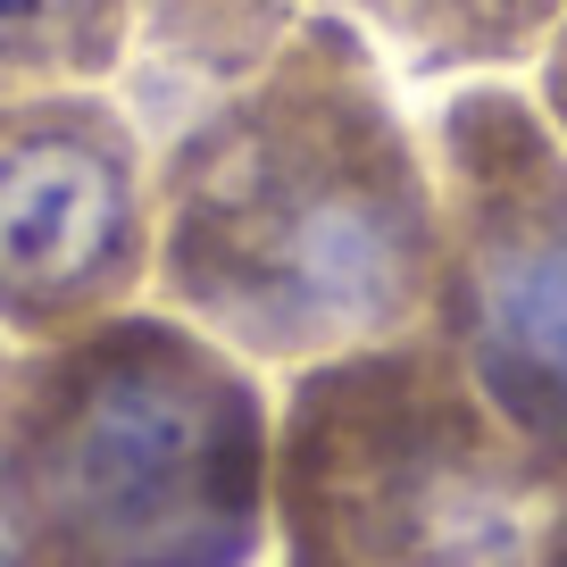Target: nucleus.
<instances>
[{
    "instance_id": "f257e3e1",
    "label": "nucleus",
    "mask_w": 567,
    "mask_h": 567,
    "mask_svg": "<svg viewBox=\"0 0 567 567\" xmlns=\"http://www.w3.org/2000/svg\"><path fill=\"white\" fill-rule=\"evenodd\" d=\"M434 276V151L342 9H309L151 159V301L259 375L417 334Z\"/></svg>"
},
{
    "instance_id": "f03ea898",
    "label": "nucleus",
    "mask_w": 567,
    "mask_h": 567,
    "mask_svg": "<svg viewBox=\"0 0 567 567\" xmlns=\"http://www.w3.org/2000/svg\"><path fill=\"white\" fill-rule=\"evenodd\" d=\"M276 375L134 301L0 375L25 567H267Z\"/></svg>"
},
{
    "instance_id": "7ed1b4c3",
    "label": "nucleus",
    "mask_w": 567,
    "mask_h": 567,
    "mask_svg": "<svg viewBox=\"0 0 567 567\" xmlns=\"http://www.w3.org/2000/svg\"><path fill=\"white\" fill-rule=\"evenodd\" d=\"M267 567H567V501L417 326L276 375Z\"/></svg>"
},
{
    "instance_id": "20e7f679",
    "label": "nucleus",
    "mask_w": 567,
    "mask_h": 567,
    "mask_svg": "<svg viewBox=\"0 0 567 567\" xmlns=\"http://www.w3.org/2000/svg\"><path fill=\"white\" fill-rule=\"evenodd\" d=\"M425 151L443 184V276L425 326L567 501V151L509 75L451 92Z\"/></svg>"
},
{
    "instance_id": "39448f33",
    "label": "nucleus",
    "mask_w": 567,
    "mask_h": 567,
    "mask_svg": "<svg viewBox=\"0 0 567 567\" xmlns=\"http://www.w3.org/2000/svg\"><path fill=\"white\" fill-rule=\"evenodd\" d=\"M151 301V151L101 92H0V342Z\"/></svg>"
},
{
    "instance_id": "423d86ee",
    "label": "nucleus",
    "mask_w": 567,
    "mask_h": 567,
    "mask_svg": "<svg viewBox=\"0 0 567 567\" xmlns=\"http://www.w3.org/2000/svg\"><path fill=\"white\" fill-rule=\"evenodd\" d=\"M409 75H517L550 51L567 0H334Z\"/></svg>"
},
{
    "instance_id": "0eeeda50",
    "label": "nucleus",
    "mask_w": 567,
    "mask_h": 567,
    "mask_svg": "<svg viewBox=\"0 0 567 567\" xmlns=\"http://www.w3.org/2000/svg\"><path fill=\"white\" fill-rule=\"evenodd\" d=\"M142 51V0H0V92H101Z\"/></svg>"
},
{
    "instance_id": "6e6552de",
    "label": "nucleus",
    "mask_w": 567,
    "mask_h": 567,
    "mask_svg": "<svg viewBox=\"0 0 567 567\" xmlns=\"http://www.w3.org/2000/svg\"><path fill=\"white\" fill-rule=\"evenodd\" d=\"M301 18L309 0H142V42L226 84V75L259 68Z\"/></svg>"
},
{
    "instance_id": "1a4fd4ad",
    "label": "nucleus",
    "mask_w": 567,
    "mask_h": 567,
    "mask_svg": "<svg viewBox=\"0 0 567 567\" xmlns=\"http://www.w3.org/2000/svg\"><path fill=\"white\" fill-rule=\"evenodd\" d=\"M526 92H534V109H543V125L559 134V151H567V25L550 34V51L526 68Z\"/></svg>"
},
{
    "instance_id": "9d476101",
    "label": "nucleus",
    "mask_w": 567,
    "mask_h": 567,
    "mask_svg": "<svg viewBox=\"0 0 567 567\" xmlns=\"http://www.w3.org/2000/svg\"><path fill=\"white\" fill-rule=\"evenodd\" d=\"M0 375H9V359H0ZM0 567H25V543H18V517H9V493H0Z\"/></svg>"
}]
</instances>
